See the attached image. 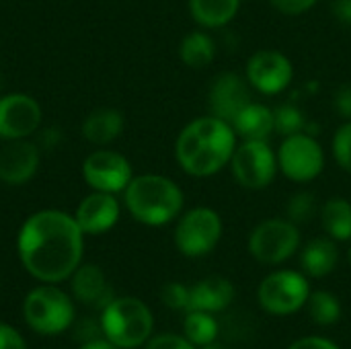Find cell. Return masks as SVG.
Segmentation results:
<instances>
[{"label":"cell","mask_w":351,"mask_h":349,"mask_svg":"<svg viewBox=\"0 0 351 349\" xmlns=\"http://www.w3.org/2000/svg\"><path fill=\"white\" fill-rule=\"evenodd\" d=\"M245 78L261 95H280L292 84L294 68L282 51L259 49L247 60Z\"/></svg>","instance_id":"obj_11"},{"label":"cell","mask_w":351,"mask_h":349,"mask_svg":"<svg viewBox=\"0 0 351 349\" xmlns=\"http://www.w3.org/2000/svg\"><path fill=\"white\" fill-rule=\"evenodd\" d=\"M123 200L130 214L146 226H165L183 210L181 187L162 175L132 177L123 191Z\"/></svg>","instance_id":"obj_3"},{"label":"cell","mask_w":351,"mask_h":349,"mask_svg":"<svg viewBox=\"0 0 351 349\" xmlns=\"http://www.w3.org/2000/svg\"><path fill=\"white\" fill-rule=\"evenodd\" d=\"M247 249L261 265H280L300 249V230L288 218H269L253 228Z\"/></svg>","instance_id":"obj_7"},{"label":"cell","mask_w":351,"mask_h":349,"mask_svg":"<svg viewBox=\"0 0 351 349\" xmlns=\"http://www.w3.org/2000/svg\"><path fill=\"white\" fill-rule=\"evenodd\" d=\"M84 181L93 187V191L119 193L132 181V165L125 156L113 150H97L86 156L82 165Z\"/></svg>","instance_id":"obj_12"},{"label":"cell","mask_w":351,"mask_h":349,"mask_svg":"<svg viewBox=\"0 0 351 349\" xmlns=\"http://www.w3.org/2000/svg\"><path fill=\"white\" fill-rule=\"evenodd\" d=\"M234 300V286L230 280L212 276L199 280L197 284L189 286V309L187 311H202V313H222Z\"/></svg>","instance_id":"obj_18"},{"label":"cell","mask_w":351,"mask_h":349,"mask_svg":"<svg viewBox=\"0 0 351 349\" xmlns=\"http://www.w3.org/2000/svg\"><path fill=\"white\" fill-rule=\"evenodd\" d=\"M306 309L308 315L313 319V323L321 325V327H329L335 325L341 319V302L335 294L325 292V290H317L311 292L308 300H306Z\"/></svg>","instance_id":"obj_26"},{"label":"cell","mask_w":351,"mask_h":349,"mask_svg":"<svg viewBox=\"0 0 351 349\" xmlns=\"http://www.w3.org/2000/svg\"><path fill=\"white\" fill-rule=\"evenodd\" d=\"M331 10L341 25L351 27V0H333Z\"/></svg>","instance_id":"obj_37"},{"label":"cell","mask_w":351,"mask_h":349,"mask_svg":"<svg viewBox=\"0 0 351 349\" xmlns=\"http://www.w3.org/2000/svg\"><path fill=\"white\" fill-rule=\"evenodd\" d=\"M222 239V218L212 208H193L185 212L175 228V245L185 257H204L212 253Z\"/></svg>","instance_id":"obj_9"},{"label":"cell","mask_w":351,"mask_h":349,"mask_svg":"<svg viewBox=\"0 0 351 349\" xmlns=\"http://www.w3.org/2000/svg\"><path fill=\"white\" fill-rule=\"evenodd\" d=\"M121 132H123V115L117 109H109V107L88 113V117L82 123L84 138L97 146H105L113 142L115 138H119Z\"/></svg>","instance_id":"obj_22"},{"label":"cell","mask_w":351,"mask_h":349,"mask_svg":"<svg viewBox=\"0 0 351 349\" xmlns=\"http://www.w3.org/2000/svg\"><path fill=\"white\" fill-rule=\"evenodd\" d=\"M278 169L294 183H311L325 169V152L306 132L288 136L278 150Z\"/></svg>","instance_id":"obj_10"},{"label":"cell","mask_w":351,"mask_h":349,"mask_svg":"<svg viewBox=\"0 0 351 349\" xmlns=\"http://www.w3.org/2000/svg\"><path fill=\"white\" fill-rule=\"evenodd\" d=\"M311 296L308 278L294 269H278L261 280L257 290L259 306L276 317H288L306 306Z\"/></svg>","instance_id":"obj_6"},{"label":"cell","mask_w":351,"mask_h":349,"mask_svg":"<svg viewBox=\"0 0 351 349\" xmlns=\"http://www.w3.org/2000/svg\"><path fill=\"white\" fill-rule=\"evenodd\" d=\"M317 2L319 0H271V6L286 16H298L308 12Z\"/></svg>","instance_id":"obj_33"},{"label":"cell","mask_w":351,"mask_h":349,"mask_svg":"<svg viewBox=\"0 0 351 349\" xmlns=\"http://www.w3.org/2000/svg\"><path fill=\"white\" fill-rule=\"evenodd\" d=\"M237 138L245 140H257L267 142L274 130V111L261 103H249L232 121H230Z\"/></svg>","instance_id":"obj_19"},{"label":"cell","mask_w":351,"mask_h":349,"mask_svg":"<svg viewBox=\"0 0 351 349\" xmlns=\"http://www.w3.org/2000/svg\"><path fill=\"white\" fill-rule=\"evenodd\" d=\"M288 349H341L337 344H333L327 337H319V335H308L302 339H296Z\"/></svg>","instance_id":"obj_36"},{"label":"cell","mask_w":351,"mask_h":349,"mask_svg":"<svg viewBox=\"0 0 351 349\" xmlns=\"http://www.w3.org/2000/svg\"><path fill=\"white\" fill-rule=\"evenodd\" d=\"M41 123L39 103L23 93L0 97V138L23 140L37 132Z\"/></svg>","instance_id":"obj_13"},{"label":"cell","mask_w":351,"mask_h":349,"mask_svg":"<svg viewBox=\"0 0 351 349\" xmlns=\"http://www.w3.org/2000/svg\"><path fill=\"white\" fill-rule=\"evenodd\" d=\"M179 56H181V62H183L187 68H193V70L206 68V66H210V64L214 62V58H216V41H214L206 31L187 33V35L181 39Z\"/></svg>","instance_id":"obj_23"},{"label":"cell","mask_w":351,"mask_h":349,"mask_svg":"<svg viewBox=\"0 0 351 349\" xmlns=\"http://www.w3.org/2000/svg\"><path fill=\"white\" fill-rule=\"evenodd\" d=\"M101 327L107 341L121 349H136L146 346L152 337L154 317L150 309L132 296L113 298L101 311Z\"/></svg>","instance_id":"obj_4"},{"label":"cell","mask_w":351,"mask_h":349,"mask_svg":"<svg viewBox=\"0 0 351 349\" xmlns=\"http://www.w3.org/2000/svg\"><path fill=\"white\" fill-rule=\"evenodd\" d=\"M72 296L95 311H103L113 298V288L109 286L105 274L97 265H78L72 274Z\"/></svg>","instance_id":"obj_17"},{"label":"cell","mask_w":351,"mask_h":349,"mask_svg":"<svg viewBox=\"0 0 351 349\" xmlns=\"http://www.w3.org/2000/svg\"><path fill=\"white\" fill-rule=\"evenodd\" d=\"M333 107H335V111L346 121H351V82L341 84L335 91V95H333Z\"/></svg>","instance_id":"obj_34"},{"label":"cell","mask_w":351,"mask_h":349,"mask_svg":"<svg viewBox=\"0 0 351 349\" xmlns=\"http://www.w3.org/2000/svg\"><path fill=\"white\" fill-rule=\"evenodd\" d=\"M39 167V150L27 138L8 140L0 150V181L6 185H25Z\"/></svg>","instance_id":"obj_16"},{"label":"cell","mask_w":351,"mask_h":349,"mask_svg":"<svg viewBox=\"0 0 351 349\" xmlns=\"http://www.w3.org/2000/svg\"><path fill=\"white\" fill-rule=\"evenodd\" d=\"M144 349H195V346L185 337V335H175V333H160L154 335L146 341Z\"/></svg>","instance_id":"obj_32"},{"label":"cell","mask_w":351,"mask_h":349,"mask_svg":"<svg viewBox=\"0 0 351 349\" xmlns=\"http://www.w3.org/2000/svg\"><path fill=\"white\" fill-rule=\"evenodd\" d=\"M348 259H350V265H351V245H350V251H348Z\"/></svg>","instance_id":"obj_40"},{"label":"cell","mask_w":351,"mask_h":349,"mask_svg":"<svg viewBox=\"0 0 351 349\" xmlns=\"http://www.w3.org/2000/svg\"><path fill=\"white\" fill-rule=\"evenodd\" d=\"M230 171L237 183L245 189L259 191L274 183L278 175V154L267 142L245 140L241 142L230 158Z\"/></svg>","instance_id":"obj_8"},{"label":"cell","mask_w":351,"mask_h":349,"mask_svg":"<svg viewBox=\"0 0 351 349\" xmlns=\"http://www.w3.org/2000/svg\"><path fill=\"white\" fill-rule=\"evenodd\" d=\"M25 323L41 335H58L72 327L76 309L72 298L53 284L39 286L25 296L23 302Z\"/></svg>","instance_id":"obj_5"},{"label":"cell","mask_w":351,"mask_h":349,"mask_svg":"<svg viewBox=\"0 0 351 349\" xmlns=\"http://www.w3.org/2000/svg\"><path fill=\"white\" fill-rule=\"evenodd\" d=\"M119 212V202L113 193L93 191L78 204L74 220L84 234H103L117 224Z\"/></svg>","instance_id":"obj_15"},{"label":"cell","mask_w":351,"mask_h":349,"mask_svg":"<svg viewBox=\"0 0 351 349\" xmlns=\"http://www.w3.org/2000/svg\"><path fill=\"white\" fill-rule=\"evenodd\" d=\"M339 261V251L333 239H313L300 253V267L308 278H327Z\"/></svg>","instance_id":"obj_20"},{"label":"cell","mask_w":351,"mask_h":349,"mask_svg":"<svg viewBox=\"0 0 351 349\" xmlns=\"http://www.w3.org/2000/svg\"><path fill=\"white\" fill-rule=\"evenodd\" d=\"M0 349H27V346L23 335L14 327L0 323Z\"/></svg>","instance_id":"obj_35"},{"label":"cell","mask_w":351,"mask_h":349,"mask_svg":"<svg viewBox=\"0 0 351 349\" xmlns=\"http://www.w3.org/2000/svg\"><path fill=\"white\" fill-rule=\"evenodd\" d=\"M199 349H228L226 346H222V344H218V341H214V344H210V346H206V348H199Z\"/></svg>","instance_id":"obj_39"},{"label":"cell","mask_w":351,"mask_h":349,"mask_svg":"<svg viewBox=\"0 0 351 349\" xmlns=\"http://www.w3.org/2000/svg\"><path fill=\"white\" fill-rule=\"evenodd\" d=\"M183 335L195 348H206L218 339V323H216L214 315H210V313L187 311L185 323H183Z\"/></svg>","instance_id":"obj_25"},{"label":"cell","mask_w":351,"mask_h":349,"mask_svg":"<svg viewBox=\"0 0 351 349\" xmlns=\"http://www.w3.org/2000/svg\"><path fill=\"white\" fill-rule=\"evenodd\" d=\"M72 335L74 339L84 346V344H90V341H97V339H103V327H101V319H80V321H74L72 323Z\"/></svg>","instance_id":"obj_31"},{"label":"cell","mask_w":351,"mask_h":349,"mask_svg":"<svg viewBox=\"0 0 351 349\" xmlns=\"http://www.w3.org/2000/svg\"><path fill=\"white\" fill-rule=\"evenodd\" d=\"M23 267L39 282L58 284L76 272L84 253V232L74 216L41 210L25 220L16 241Z\"/></svg>","instance_id":"obj_1"},{"label":"cell","mask_w":351,"mask_h":349,"mask_svg":"<svg viewBox=\"0 0 351 349\" xmlns=\"http://www.w3.org/2000/svg\"><path fill=\"white\" fill-rule=\"evenodd\" d=\"M237 148L232 125L220 117H197L189 121L175 144L179 167L191 177H212L230 165Z\"/></svg>","instance_id":"obj_2"},{"label":"cell","mask_w":351,"mask_h":349,"mask_svg":"<svg viewBox=\"0 0 351 349\" xmlns=\"http://www.w3.org/2000/svg\"><path fill=\"white\" fill-rule=\"evenodd\" d=\"M78 349H121V348L113 346L111 341H107V339L103 337V339H97V341L84 344V346H80V348H78Z\"/></svg>","instance_id":"obj_38"},{"label":"cell","mask_w":351,"mask_h":349,"mask_svg":"<svg viewBox=\"0 0 351 349\" xmlns=\"http://www.w3.org/2000/svg\"><path fill=\"white\" fill-rule=\"evenodd\" d=\"M315 212H317V200H315V195L311 191H300V193L292 195L288 206H286L288 220L294 222L296 226L311 222Z\"/></svg>","instance_id":"obj_28"},{"label":"cell","mask_w":351,"mask_h":349,"mask_svg":"<svg viewBox=\"0 0 351 349\" xmlns=\"http://www.w3.org/2000/svg\"><path fill=\"white\" fill-rule=\"evenodd\" d=\"M321 224L329 239L351 241V204L346 197H331L321 208Z\"/></svg>","instance_id":"obj_24"},{"label":"cell","mask_w":351,"mask_h":349,"mask_svg":"<svg viewBox=\"0 0 351 349\" xmlns=\"http://www.w3.org/2000/svg\"><path fill=\"white\" fill-rule=\"evenodd\" d=\"M333 156L341 171L351 175V121H346L333 136Z\"/></svg>","instance_id":"obj_29"},{"label":"cell","mask_w":351,"mask_h":349,"mask_svg":"<svg viewBox=\"0 0 351 349\" xmlns=\"http://www.w3.org/2000/svg\"><path fill=\"white\" fill-rule=\"evenodd\" d=\"M304 125H306L304 113L296 105H292V103L280 105L274 111V130L278 134H282L284 138L304 132Z\"/></svg>","instance_id":"obj_27"},{"label":"cell","mask_w":351,"mask_h":349,"mask_svg":"<svg viewBox=\"0 0 351 349\" xmlns=\"http://www.w3.org/2000/svg\"><path fill=\"white\" fill-rule=\"evenodd\" d=\"M241 0H189L193 21L204 29H220L237 19Z\"/></svg>","instance_id":"obj_21"},{"label":"cell","mask_w":351,"mask_h":349,"mask_svg":"<svg viewBox=\"0 0 351 349\" xmlns=\"http://www.w3.org/2000/svg\"><path fill=\"white\" fill-rule=\"evenodd\" d=\"M160 300L171 311H185L189 309V288L179 282H169L160 290Z\"/></svg>","instance_id":"obj_30"},{"label":"cell","mask_w":351,"mask_h":349,"mask_svg":"<svg viewBox=\"0 0 351 349\" xmlns=\"http://www.w3.org/2000/svg\"><path fill=\"white\" fill-rule=\"evenodd\" d=\"M208 99L212 115L230 123L251 103V84L237 72H222L214 78Z\"/></svg>","instance_id":"obj_14"}]
</instances>
